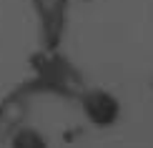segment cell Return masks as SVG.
Returning a JSON list of instances; mask_svg holds the SVG:
<instances>
[{
    "mask_svg": "<svg viewBox=\"0 0 153 148\" xmlns=\"http://www.w3.org/2000/svg\"><path fill=\"white\" fill-rule=\"evenodd\" d=\"M83 78L71 63L63 58L58 50H40L38 53V65L33 80H28L20 91L25 95L30 93H50L60 98H75L83 93Z\"/></svg>",
    "mask_w": 153,
    "mask_h": 148,
    "instance_id": "6da1fadb",
    "label": "cell"
},
{
    "mask_svg": "<svg viewBox=\"0 0 153 148\" xmlns=\"http://www.w3.org/2000/svg\"><path fill=\"white\" fill-rule=\"evenodd\" d=\"M38 20V40L40 50H58L68 30L71 0H30Z\"/></svg>",
    "mask_w": 153,
    "mask_h": 148,
    "instance_id": "7a4b0ae2",
    "label": "cell"
},
{
    "mask_svg": "<svg viewBox=\"0 0 153 148\" xmlns=\"http://www.w3.org/2000/svg\"><path fill=\"white\" fill-rule=\"evenodd\" d=\"M78 106L83 118L95 128H111L120 118V100L103 88H83L78 95Z\"/></svg>",
    "mask_w": 153,
    "mask_h": 148,
    "instance_id": "3957f363",
    "label": "cell"
},
{
    "mask_svg": "<svg viewBox=\"0 0 153 148\" xmlns=\"http://www.w3.org/2000/svg\"><path fill=\"white\" fill-rule=\"evenodd\" d=\"M10 148H50V143L38 128L18 126L10 133Z\"/></svg>",
    "mask_w": 153,
    "mask_h": 148,
    "instance_id": "277c9868",
    "label": "cell"
}]
</instances>
